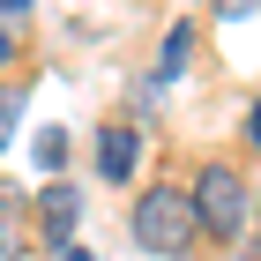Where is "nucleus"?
<instances>
[{
	"mask_svg": "<svg viewBox=\"0 0 261 261\" xmlns=\"http://www.w3.org/2000/svg\"><path fill=\"white\" fill-rule=\"evenodd\" d=\"M187 209H194V231H209L217 246L246 239V224H254V172L231 157H209L187 187Z\"/></svg>",
	"mask_w": 261,
	"mask_h": 261,
	"instance_id": "nucleus-1",
	"label": "nucleus"
},
{
	"mask_svg": "<svg viewBox=\"0 0 261 261\" xmlns=\"http://www.w3.org/2000/svg\"><path fill=\"white\" fill-rule=\"evenodd\" d=\"M127 231H135V246H149V254H179V246H194V209H187V187H172V179H164V187H142Z\"/></svg>",
	"mask_w": 261,
	"mask_h": 261,
	"instance_id": "nucleus-2",
	"label": "nucleus"
},
{
	"mask_svg": "<svg viewBox=\"0 0 261 261\" xmlns=\"http://www.w3.org/2000/svg\"><path fill=\"white\" fill-rule=\"evenodd\" d=\"M135 157H142V135H135V120H112V127L97 135V172H105L112 187H120L127 172H135Z\"/></svg>",
	"mask_w": 261,
	"mask_h": 261,
	"instance_id": "nucleus-3",
	"label": "nucleus"
},
{
	"mask_svg": "<svg viewBox=\"0 0 261 261\" xmlns=\"http://www.w3.org/2000/svg\"><path fill=\"white\" fill-rule=\"evenodd\" d=\"M75 209H82V201H75V187H45V201H38V231H45L53 246H67V231H75Z\"/></svg>",
	"mask_w": 261,
	"mask_h": 261,
	"instance_id": "nucleus-4",
	"label": "nucleus"
},
{
	"mask_svg": "<svg viewBox=\"0 0 261 261\" xmlns=\"http://www.w3.org/2000/svg\"><path fill=\"white\" fill-rule=\"evenodd\" d=\"M187 53H194V38H187V30H172V38H164V67H157V75L172 82V75H179V60H187Z\"/></svg>",
	"mask_w": 261,
	"mask_h": 261,
	"instance_id": "nucleus-5",
	"label": "nucleus"
},
{
	"mask_svg": "<svg viewBox=\"0 0 261 261\" xmlns=\"http://www.w3.org/2000/svg\"><path fill=\"white\" fill-rule=\"evenodd\" d=\"M0 261H15V239H8V231H0Z\"/></svg>",
	"mask_w": 261,
	"mask_h": 261,
	"instance_id": "nucleus-6",
	"label": "nucleus"
},
{
	"mask_svg": "<svg viewBox=\"0 0 261 261\" xmlns=\"http://www.w3.org/2000/svg\"><path fill=\"white\" fill-rule=\"evenodd\" d=\"M60 261H90V254H82V246H60Z\"/></svg>",
	"mask_w": 261,
	"mask_h": 261,
	"instance_id": "nucleus-7",
	"label": "nucleus"
}]
</instances>
